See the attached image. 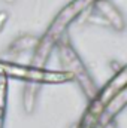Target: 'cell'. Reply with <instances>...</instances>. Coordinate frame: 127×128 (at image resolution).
<instances>
[{
    "mask_svg": "<svg viewBox=\"0 0 127 128\" xmlns=\"http://www.w3.org/2000/svg\"><path fill=\"white\" fill-rule=\"evenodd\" d=\"M54 48L57 49V54H58V58H60V61L64 67V72H67L72 76V79H75L79 84L84 96L88 98V101H91L96 97L99 88H97L96 82L93 80L90 72L87 70L84 61L78 55L76 49L73 48L70 37L64 33L63 36L58 37Z\"/></svg>",
    "mask_w": 127,
    "mask_h": 128,
    "instance_id": "1",
    "label": "cell"
},
{
    "mask_svg": "<svg viewBox=\"0 0 127 128\" xmlns=\"http://www.w3.org/2000/svg\"><path fill=\"white\" fill-rule=\"evenodd\" d=\"M93 0H72L66 8L61 9V12L54 18V21L51 22L48 32L45 33L46 37H49L51 40L57 42L60 36H63L66 33V28L81 15L84 14L90 6H91Z\"/></svg>",
    "mask_w": 127,
    "mask_h": 128,
    "instance_id": "2",
    "label": "cell"
},
{
    "mask_svg": "<svg viewBox=\"0 0 127 128\" xmlns=\"http://www.w3.org/2000/svg\"><path fill=\"white\" fill-rule=\"evenodd\" d=\"M91 9H94L97 14H100L106 20V22L109 24V28L115 32H124L126 28L124 15L111 0H93Z\"/></svg>",
    "mask_w": 127,
    "mask_h": 128,
    "instance_id": "3",
    "label": "cell"
},
{
    "mask_svg": "<svg viewBox=\"0 0 127 128\" xmlns=\"http://www.w3.org/2000/svg\"><path fill=\"white\" fill-rule=\"evenodd\" d=\"M39 42V37L30 34V33H24L21 36H18L17 39L12 40V43L8 46L6 49V54L8 55H20V54H26V52H30L36 48Z\"/></svg>",
    "mask_w": 127,
    "mask_h": 128,
    "instance_id": "4",
    "label": "cell"
},
{
    "mask_svg": "<svg viewBox=\"0 0 127 128\" xmlns=\"http://www.w3.org/2000/svg\"><path fill=\"white\" fill-rule=\"evenodd\" d=\"M40 82L37 80H27L23 90V110L26 115H33L37 106V98L40 92Z\"/></svg>",
    "mask_w": 127,
    "mask_h": 128,
    "instance_id": "5",
    "label": "cell"
},
{
    "mask_svg": "<svg viewBox=\"0 0 127 128\" xmlns=\"http://www.w3.org/2000/svg\"><path fill=\"white\" fill-rule=\"evenodd\" d=\"M8 104V76L0 73V109L6 110Z\"/></svg>",
    "mask_w": 127,
    "mask_h": 128,
    "instance_id": "6",
    "label": "cell"
},
{
    "mask_svg": "<svg viewBox=\"0 0 127 128\" xmlns=\"http://www.w3.org/2000/svg\"><path fill=\"white\" fill-rule=\"evenodd\" d=\"M9 16H11V14L8 12V10H0V33L5 30V27H6V24L9 22Z\"/></svg>",
    "mask_w": 127,
    "mask_h": 128,
    "instance_id": "7",
    "label": "cell"
},
{
    "mask_svg": "<svg viewBox=\"0 0 127 128\" xmlns=\"http://www.w3.org/2000/svg\"><path fill=\"white\" fill-rule=\"evenodd\" d=\"M111 67L114 68V72L117 73V72H120V70H123V68H126V66L121 63H118V61H111Z\"/></svg>",
    "mask_w": 127,
    "mask_h": 128,
    "instance_id": "8",
    "label": "cell"
},
{
    "mask_svg": "<svg viewBox=\"0 0 127 128\" xmlns=\"http://www.w3.org/2000/svg\"><path fill=\"white\" fill-rule=\"evenodd\" d=\"M102 128H118V127H117V122H115V119H114V121H111V122H108L106 125H103Z\"/></svg>",
    "mask_w": 127,
    "mask_h": 128,
    "instance_id": "9",
    "label": "cell"
},
{
    "mask_svg": "<svg viewBox=\"0 0 127 128\" xmlns=\"http://www.w3.org/2000/svg\"><path fill=\"white\" fill-rule=\"evenodd\" d=\"M3 3H6V4H15L18 0H2Z\"/></svg>",
    "mask_w": 127,
    "mask_h": 128,
    "instance_id": "10",
    "label": "cell"
},
{
    "mask_svg": "<svg viewBox=\"0 0 127 128\" xmlns=\"http://www.w3.org/2000/svg\"><path fill=\"white\" fill-rule=\"evenodd\" d=\"M69 128H81V124L79 122H75V124H72Z\"/></svg>",
    "mask_w": 127,
    "mask_h": 128,
    "instance_id": "11",
    "label": "cell"
}]
</instances>
